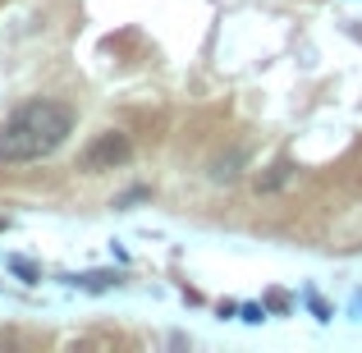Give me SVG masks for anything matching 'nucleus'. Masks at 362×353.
Wrapping results in <instances>:
<instances>
[{"label": "nucleus", "instance_id": "1", "mask_svg": "<svg viewBox=\"0 0 362 353\" xmlns=\"http://www.w3.org/2000/svg\"><path fill=\"white\" fill-rule=\"evenodd\" d=\"M74 133V110L64 101H23L5 124H0V166H23L60 151V142Z\"/></svg>", "mask_w": 362, "mask_h": 353}, {"label": "nucleus", "instance_id": "2", "mask_svg": "<svg viewBox=\"0 0 362 353\" xmlns=\"http://www.w3.org/2000/svg\"><path fill=\"white\" fill-rule=\"evenodd\" d=\"M133 156V142L124 138V133H101L97 142H88V151H83V170H92V175H97V170H115V166H124V161Z\"/></svg>", "mask_w": 362, "mask_h": 353}, {"label": "nucleus", "instance_id": "3", "mask_svg": "<svg viewBox=\"0 0 362 353\" xmlns=\"http://www.w3.org/2000/svg\"><path fill=\"white\" fill-rule=\"evenodd\" d=\"M74 284H83V289H110V284H119V275H110V271H92V275H74Z\"/></svg>", "mask_w": 362, "mask_h": 353}, {"label": "nucleus", "instance_id": "4", "mask_svg": "<svg viewBox=\"0 0 362 353\" xmlns=\"http://www.w3.org/2000/svg\"><path fill=\"white\" fill-rule=\"evenodd\" d=\"M9 266H14V275H23V280H37L33 262H23V257H14V262H9Z\"/></svg>", "mask_w": 362, "mask_h": 353}, {"label": "nucleus", "instance_id": "5", "mask_svg": "<svg viewBox=\"0 0 362 353\" xmlns=\"http://www.w3.org/2000/svg\"><path fill=\"white\" fill-rule=\"evenodd\" d=\"M262 317H266V312L257 308V303H247V308H243V321H262Z\"/></svg>", "mask_w": 362, "mask_h": 353}]
</instances>
